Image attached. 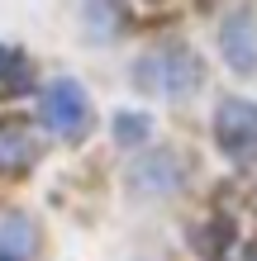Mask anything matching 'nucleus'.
Returning <instances> with one entry per match:
<instances>
[{
	"mask_svg": "<svg viewBox=\"0 0 257 261\" xmlns=\"http://www.w3.org/2000/svg\"><path fill=\"white\" fill-rule=\"evenodd\" d=\"M133 81H138L148 95L191 100L195 90L205 86V62H200V53H195V48H186V43H157L153 53L138 57Z\"/></svg>",
	"mask_w": 257,
	"mask_h": 261,
	"instance_id": "f257e3e1",
	"label": "nucleus"
},
{
	"mask_svg": "<svg viewBox=\"0 0 257 261\" xmlns=\"http://www.w3.org/2000/svg\"><path fill=\"white\" fill-rule=\"evenodd\" d=\"M38 119L43 128H48L53 138H62V143H77V138L90 133V95L81 81H72V76H57V81H48L38 90Z\"/></svg>",
	"mask_w": 257,
	"mask_h": 261,
	"instance_id": "f03ea898",
	"label": "nucleus"
},
{
	"mask_svg": "<svg viewBox=\"0 0 257 261\" xmlns=\"http://www.w3.org/2000/svg\"><path fill=\"white\" fill-rule=\"evenodd\" d=\"M215 143L233 166H257V105L243 95L219 100L215 110Z\"/></svg>",
	"mask_w": 257,
	"mask_h": 261,
	"instance_id": "7ed1b4c3",
	"label": "nucleus"
},
{
	"mask_svg": "<svg viewBox=\"0 0 257 261\" xmlns=\"http://www.w3.org/2000/svg\"><path fill=\"white\" fill-rule=\"evenodd\" d=\"M181 180H186V166L172 147H153L129 166V190L138 195H176Z\"/></svg>",
	"mask_w": 257,
	"mask_h": 261,
	"instance_id": "20e7f679",
	"label": "nucleus"
},
{
	"mask_svg": "<svg viewBox=\"0 0 257 261\" xmlns=\"http://www.w3.org/2000/svg\"><path fill=\"white\" fill-rule=\"evenodd\" d=\"M219 53L229 71L238 76H257V14L252 10H233L219 29Z\"/></svg>",
	"mask_w": 257,
	"mask_h": 261,
	"instance_id": "39448f33",
	"label": "nucleus"
},
{
	"mask_svg": "<svg viewBox=\"0 0 257 261\" xmlns=\"http://www.w3.org/2000/svg\"><path fill=\"white\" fill-rule=\"evenodd\" d=\"M34 162H38L34 133L19 128L14 119H0V176H24Z\"/></svg>",
	"mask_w": 257,
	"mask_h": 261,
	"instance_id": "423d86ee",
	"label": "nucleus"
},
{
	"mask_svg": "<svg viewBox=\"0 0 257 261\" xmlns=\"http://www.w3.org/2000/svg\"><path fill=\"white\" fill-rule=\"evenodd\" d=\"M81 24H86L90 43H110V38L124 34L129 10H124V0H86L81 5Z\"/></svg>",
	"mask_w": 257,
	"mask_h": 261,
	"instance_id": "0eeeda50",
	"label": "nucleus"
},
{
	"mask_svg": "<svg viewBox=\"0 0 257 261\" xmlns=\"http://www.w3.org/2000/svg\"><path fill=\"white\" fill-rule=\"evenodd\" d=\"M0 252L14 256V261H34V252H38V228H34V219H24V214L0 219Z\"/></svg>",
	"mask_w": 257,
	"mask_h": 261,
	"instance_id": "6e6552de",
	"label": "nucleus"
},
{
	"mask_svg": "<svg viewBox=\"0 0 257 261\" xmlns=\"http://www.w3.org/2000/svg\"><path fill=\"white\" fill-rule=\"evenodd\" d=\"M29 86H34V62H29V53L14 48V43H0V90H5V95H24Z\"/></svg>",
	"mask_w": 257,
	"mask_h": 261,
	"instance_id": "1a4fd4ad",
	"label": "nucleus"
},
{
	"mask_svg": "<svg viewBox=\"0 0 257 261\" xmlns=\"http://www.w3.org/2000/svg\"><path fill=\"white\" fill-rule=\"evenodd\" d=\"M110 133H114L119 147H143V143H153V114L148 110H119Z\"/></svg>",
	"mask_w": 257,
	"mask_h": 261,
	"instance_id": "9d476101",
	"label": "nucleus"
},
{
	"mask_svg": "<svg viewBox=\"0 0 257 261\" xmlns=\"http://www.w3.org/2000/svg\"><path fill=\"white\" fill-rule=\"evenodd\" d=\"M243 261H257V247H248V256H243Z\"/></svg>",
	"mask_w": 257,
	"mask_h": 261,
	"instance_id": "9b49d317",
	"label": "nucleus"
},
{
	"mask_svg": "<svg viewBox=\"0 0 257 261\" xmlns=\"http://www.w3.org/2000/svg\"><path fill=\"white\" fill-rule=\"evenodd\" d=\"M0 261H14V256H5V252H0Z\"/></svg>",
	"mask_w": 257,
	"mask_h": 261,
	"instance_id": "f8f14e48",
	"label": "nucleus"
}]
</instances>
